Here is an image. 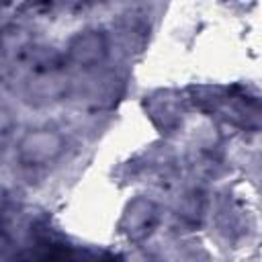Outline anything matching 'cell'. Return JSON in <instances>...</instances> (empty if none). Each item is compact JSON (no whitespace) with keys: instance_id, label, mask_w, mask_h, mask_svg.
<instances>
[{"instance_id":"6da1fadb","label":"cell","mask_w":262,"mask_h":262,"mask_svg":"<svg viewBox=\"0 0 262 262\" xmlns=\"http://www.w3.org/2000/svg\"><path fill=\"white\" fill-rule=\"evenodd\" d=\"M27 262H115V258L96 256V254H88V252H80L72 248H53V250L33 256Z\"/></svg>"}]
</instances>
